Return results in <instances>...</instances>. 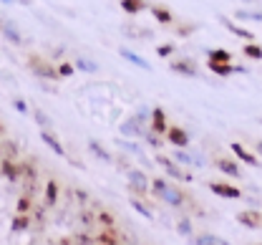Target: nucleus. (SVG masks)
Masks as SVG:
<instances>
[{
	"label": "nucleus",
	"instance_id": "obj_1",
	"mask_svg": "<svg viewBox=\"0 0 262 245\" xmlns=\"http://www.w3.org/2000/svg\"><path fill=\"white\" fill-rule=\"evenodd\" d=\"M151 190L162 197L164 202H169L171 208H182L184 205V195L177 187H171L166 179H151Z\"/></svg>",
	"mask_w": 262,
	"mask_h": 245
},
{
	"label": "nucleus",
	"instance_id": "obj_2",
	"mask_svg": "<svg viewBox=\"0 0 262 245\" xmlns=\"http://www.w3.org/2000/svg\"><path fill=\"white\" fill-rule=\"evenodd\" d=\"M209 190H212V195L225 197V200H239L242 197V192L234 185H227V182H209Z\"/></svg>",
	"mask_w": 262,
	"mask_h": 245
},
{
	"label": "nucleus",
	"instance_id": "obj_3",
	"mask_svg": "<svg viewBox=\"0 0 262 245\" xmlns=\"http://www.w3.org/2000/svg\"><path fill=\"white\" fill-rule=\"evenodd\" d=\"M157 165H159V167H164V172L171 177V179H179V182H192V177L187 175V172H182V170H179L171 159H166V157H162V154L157 157Z\"/></svg>",
	"mask_w": 262,
	"mask_h": 245
},
{
	"label": "nucleus",
	"instance_id": "obj_4",
	"mask_svg": "<svg viewBox=\"0 0 262 245\" xmlns=\"http://www.w3.org/2000/svg\"><path fill=\"white\" fill-rule=\"evenodd\" d=\"M166 139L171 141L174 147H179V149L189 147V134H187L182 127H169V129H166Z\"/></svg>",
	"mask_w": 262,
	"mask_h": 245
},
{
	"label": "nucleus",
	"instance_id": "obj_5",
	"mask_svg": "<svg viewBox=\"0 0 262 245\" xmlns=\"http://www.w3.org/2000/svg\"><path fill=\"white\" fill-rule=\"evenodd\" d=\"M232 154L239 159V162H245V165H250V167H260V162H257V157L252 154V152H247L239 141H232Z\"/></svg>",
	"mask_w": 262,
	"mask_h": 245
},
{
	"label": "nucleus",
	"instance_id": "obj_6",
	"mask_svg": "<svg viewBox=\"0 0 262 245\" xmlns=\"http://www.w3.org/2000/svg\"><path fill=\"white\" fill-rule=\"evenodd\" d=\"M121 134H124V137H141V134H144V121H141L139 116L124 121V124H121Z\"/></svg>",
	"mask_w": 262,
	"mask_h": 245
},
{
	"label": "nucleus",
	"instance_id": "obj_7",
	"mask_svg": "<svg viewBox=\"0 0 262 245\" xmlns=\"http://www.w3.org/2000/svg\"><path fill=\"white\" fill-rule=\"evenodd\" d=\"M260 220H262V215L257 210H242V212H237V222H242L245 228H260Z\"/></svg>",
	"mask_w": 262,
	"mask_h": 245
},
{
	"label": "nucleus",
	"instance_id": "obj_8",
	"mask_svg": "<svg viewBox=\"0 0 262 245\" xmlns=\"http://www.w3.org/2000/svg\"><path fill=\"white\" fill-rule=\"evenodd\" d=\"M31 69L40 76V78H58L61 73L53 69V66H48V64H43L40 58H31Z\"/></svg>",
	"mask_w": 262,
	"mask_h": 245
},
{
	"label": "nucleus",
	"instance_id": "obj_9",
	"mask_svg": "<svg viewBox=\"0 0 262 245\" xmlns=\"http://www.w3.org/2000/svg\"><path fill=\"white\" fill-rule=\"evenodd\" d=\"M129 179H131V187H134L136 192H146V190H149V177L144 175L141 170H131Z\"/></svg>",
	"mask_w": 262,
	"mask_h": 245
},
{
	"label": "nucleus",
	"instance_id": "obj_10",
	"mask_svg": "<svg viewBox=\"0 0 262 245\" xmlns=\"http://www.w3.org/2000/svg\"><path fill=\"white\" fill-rule=\"evenodd\" d=\"M151 129H154V132H166V129H169L166 114H164V109H159V106L151 111Z\"/></svg>",
	"mask_w": 262,
	"mask_h": 245
},
{
	"label": "nucleus",
	"instance_id": "obj_11",
	"mask_svg": "<svg viewBox=\"0 0 262 245\" xmlns=\"http://www.w3.org/2000/svg\"><path fill=\"white\" fill-rule=\"evenodd\" d=\"M40 139L46 141V144H48V147H51V149H53V152H56L58 157H66V149L61 147V141L56 139V137H53V134H51L48 129H43V132H40Z\"/></svg>",
	"mask_w": 262,
	"mask_h": 245
},
{
	"label": "nucleus",
	"instance_id": "obj_12",
	"mask_svg": "<svg viewBox=\"0 0 262 245\" xmlns=\"http://www.w3.org/2000/svg\"><path fill=\"white\" fill-rule=\"evenodd\" d=\"M0 172L8 177L10 182H18V165H15L10 157H5V159H3V167H0Z\"/></svg>",
	"mask_w": 262,
	"mask_h": 245
},
{
	"label": "nucleus",
	"instance_id": "obj_13",
	"mask_svg": "<svg viewBox=\"0 0 262 245\" xmlns=\"http://www.w3.org/2000/svg\"><path fill=\"white\" fill-rule=\"evenodd\" d=\"M214 165H217V170H220V172H225V175L239 177V167H237V162H232V159H217Z\"/></svg>",
	"mask_w": 262,
	"mask_h": 245
},
{
	"label": "nucleus",
	"instance_id": "obj_14",
	"mask_svg": "<svg viewBox=\"0 0 262 245\" xmlns=\"http://www.w3.org/2000/svg\"><path fill=\"white\" fill-rule=\"evenodd\" d=\"M220 21H222V26H225V28H227L229 33L239 35V38H245V40H255V38H252V33H250V31H245V28H239V26H234V23H232V21H227V18H225V15H222V18H220Z\"/></svg>",
	"mask_w": 262,
	"mask_h": 245
},
{
	"label": "nucleus",
	"instance_id": "obj_15",
	"mask_svg": "<svg viewBox=\"0 0 262 245\" xmlns=\"http://www.w3.org/2000/svg\"><path fill=\"white\" fill-rule=\"evenodd\" d=\"M121 56H124L126 61H131L134 66H139V69H144V71H151V66H149V61H144L141 56H136V53H131L129 48H121Z\"/></svg>",
	"mask_w": 262,
	"mask_h": 245
},
{
	"label": "nucleus",
	"instance_id": "obj_16",
	"mask_svg": "<svg viewBox=\"0 0 262 245\" xmlns=\"http://www.w3.org/2000/svg\"><path fill=\"white\" fill-rule=\"evenodd\" d=\"M171 71H174V73H182V76H199V71L194 69V64H187V61L171 64Z\"/></svg>",
	"mask_w": 262,
	"mask_h": 245
},
{
	"label": "nucleus",
	"instance_id": "obj_17",
	"mask_svg": "<svg viewBox=\"0 0 262 245\" xmlns=\"http://www.w3.org/2000/svg\"><path fill=\"white\" fill-rule=\"evenodd\" d=\"M3 33H5V38H8L10 43H15V46L23 43V35L18 33V28H15L13 23H3Z\"/></svg>",
	"mask_w": 262,
	"mask_h": 245
},
{
	"label": "nucleus",
	"instance_id": "obj_18",
	"mask_svg": "<svg viewBox=\"0 0 262 245\" xmlns=\"http://www.w3.org/2000/svg\"><path fill=\"white\" fill-rule=\"evenodd\" d=\"M96 245H119V235L114 233V228H106L96 238Z\"/></svg>",
	"mask_w": 262,
	"mask_h": 245
},
{
	"label": "nucleus",
	"instance_id": "obj_19",
	"mask_svg": "<svg viewBox=\"0 0 262 245\" xmlns=\"http://www.w3.org/2000/svg\"><path fill=\"white\" fill-rule=\"evenodd\" d=\"M89 149H91V154H96L98 159H101V162H106V165H111V154H108V152H106V149H103V147H101V144H98V141H89Z\"/></svg>",
	"mask_w": 262,
	"mask_h": 245
},
{
	"label": "nucleus",
	"instance_id": "obj_20",
	"mask_svg": "<svg viewBox=\"0 0 262 245\" xmlns=\"http://www.w3.org/2000/svg\"><path fill=\"white\" fill-rule=\"evenodd\" d=\"M58 202V182H48V187H46V205H56Z\"/></svg>",
	"mask_w": 262,
	"mask_h": 245
},
{
	"label": "nucleus",
	"instance_id": "obj_21",
	"mask_svg": "<svg viewBox=\"0 0 262 245\" xmlns=\"http://www.w3.org/2000/svg\"><path fill=\"white\" fill-rule=\"evenodd\" d=\"M26 228H31V217H28V212H18V217L13 220V230L18 233V230H26Z\"/></svg>",
	"mask_w": 262,
	"mask_h": 245
},
{
	"label": "nucleus",
	"instance_id": "obj_22",
	"mask_svg": "<svg viewBox=\"0 0 262 245\" xmlns=\"http://www.w3.org/2000/svg\"><path fill=\"white\" fill-rule=\"evenodd\" d=\"M121 8H124L126 13H139V10L146 8V3H144V0H121Z\"/></svg>",
	"mask_w": 262,
	"mask_h": 245
},
{
	"label": "nucleus",
	"instance_id": "obj_23",
	"mask_svg": "<svg viewBox=\"0 0 262 245\" xmlns=\"http://www.w3.org/2000/svg\"><path fill=\"white\" fill-rule=\"evenodd\" d=\"M174 159H177V162H182V165H202V162H196L192 154H187V152H184V149H179V147H177V152H174Z\"/></svg>",
	"mask_w": 262,
	"mask_h": 245
},
{
	"label": "nucleus",
	"instance_id": "obj_24",
	"mask_svg": "<svg viewBox=\"0 0 262 245\" xmlns=\"http://www.w3.org/2000/svg\"><path fill=\"white\" fill-rule=\"evenodd\" d=\"M209 61H214V64H232V56L227 51H209Z\"/></svg>",
	"mask_w": 262,
	"mask_h": 245
},
{
	"label": "nucleus",
	"instance_id": "obj_25",
	"mask_svg": "<svg viewBox=\"0 0 262 245\" xmlns=\"http://www.w3.org/2000/svg\"><path fill=\"white\" fill-rule=\"evenodd\" d=\"M194 245H227V243L220 240V238H214V235H199L194 240Z\"/></svg>",
	"mask_w": 262,
	"mask_h": 245
},
{
	"label": "nucleus",
	"instance_id": "obj_26",
	"mask_svg": "<svg viewBox=\"0 0 262 245\" xmlns=\"http://www.w3.org/2000/svg\"><path fill=\"white\" fill-rule=\"evenodd\" d=\"M131 208L139 212L141 217H146V220H151V217H154V212L149 210V208H144V205H141V200H131Z\"/></svg>",
	"mask_w": 262,
	"mask_h": 245
},
{
	"label": "nucleus",
	"instance_id": "obj_27",
	"mask_svg": "<svg viewBox=\"0 0 262 245\" xmlns=\"http://www.w3.org/2000/svg\"><path fill=\"white\" fill-rule=\"evenodd\" d=\"M245 56H247V58H257V61H260L262 58V48L260 46H255V43H247V46H245Z\"/></svg>",
	"mask_w": 262,
	"mask_h": 245
},
{
	"label": "nucleus",
	"instance_id": "obj_28",
	"mask_svg": "<svg viewBox=\"0 0 262 245\" xmlns=\"http://www.w3.org/2000/svg\"><path fill=\"white\" fill-rule=\"evenodd\" d=\"M151 13H154V18H157L159 23H171V13H169V10H164V8H151Z\"/></svg>",
	"mask_w": 262,
	"mask_h": 245
},
{
	"label": "nucleus",
	"instance_id": "obj_29",
	"mask_svg": "<svg viewBox=\"0 0 262 245\" xmlns=\"http://www.w3.org/2000/svg\"><path fill=\"white\" fill-rule=\"evenodd\" d=\"M237 18H242V21H260L262 23V13H255V10H237Z\"/></svg>",
	"mask_w": 262,
	"mask_h": 245
},
{
	"label": "nucleus",
	"instance_id": "obj_30",
	"mask_svg": "<svg viewBox=\"0 0 262 245\" xmlns=\"http://www.w3.org/2000/svg\"><path fill=\"white\" fill-rule=\"evenodd\" d=\"M76 66H78L81 71H89V73H94V71L98 69L94 61H86V58H78V61H76Z\"/></svg>",
	"mask_w": 262,
	"mask_h": 245
},
{
	"label": "nucleus",
	"instance_id": "obj_31",
	"mask_svg": "<svg viewBox=\"0 0 262 245\" xmlns=\"http://www.w3.org/2000/svg\"><path fill=\"white\" fill-rule=\"evenodd\" d=\"M96 220L103 225V228H114V215H108V212H98Z\"/></svg>",
	"mask_w": 262,
	"mask_h": 245
},
{
	"label": "nucleus",
	"instance_id": "obj_32",
	"mask_svg": "<svg viewBox=\"0 0 262 245\" xmlns=\"http://www.w3.org/2000/svg\"><path fill=\"white\" fill-rule=\"evenodd\" d=\"M33 116H35V121H38V124H40L43 129H46V127L51 124V119H48V116H46V114H43L40 109H35V111H33Z\"/></svg>",
	"mask_w": 262,
	"mask_h": 245
},
{
	"label": "nucleus",
	"instance_id": "obj_33",
	"mask_svg": "<svg viewBox=\"0 0 262 245\" xmlns=\"http://www.w3.org/2000/svg\"><path fill=\"white\" fill-rule=\"evenodd\" d=\"M28 210H31V197L23 195V197L18 200V212H28Z\"/></svg>",
	"mask_w": 262,
	"mask_h": 245
},
{
	"label": "nucleus",
	"instance_id": "obj_34",
	"mask_svg": "<svg viewBox=\"0 0 262 245\" xmlns=\"http://www.w3.org/2000/svg\"><path fill=\"white\" fill-rule=\"evenodd\" d=\"M144 139L149 141V144H151L154 149H159V147H162V139L157 137V132H154V134H151V132H149V134H144Z\"/></svg>",
	"mask_w": 262,
	"mask_h": 245
},
{
	"label": "nucleus",
	"instance_id": "obj_35",
	"mask_svg": "<svg viewBox=\"0 0 262 245\" xmlns=\"http://www.w3.org/2000/svg\"><path fill=\"white\" fill-rule=\"evenodd\" d=\"M177 230H179L182 235H192V225H189V220H182V222L177 225Z\"/></svg>",
	"mask_w": 262,
	"mask_h": 245
},
{
	"label": "nucleus",
	"instance_id": "obj_36",
	"mask_svg": "<svg viewBox=\"0 0 262 245\" xmlns=\"http://www.w3.org/2000/svg\"><path fill=\"white\" fill-rule=\"evenodd\" d=\"M76 243L78 245H96V240H94L91 235H86V233H83V235H78V238H76Z\"/></svg>",
	"mask_w": 262,
	"mask_h": 245
},
{
	"label": "nucleus",
	"instance_id": "obj_37",
	"mask_svg": "<svg viewBox=\"0 0 262 245\" xmlns=\"http://www.w3.org/2000/svg\"><path fill=\"white\" fill-rule=\"evenodd\" d=\"M3 152H5V154L13 159V157L18 154V147H15V144H3Z\"/></svg>",
	"mask_w": 262,
	"mask_h": 245
},
{
	"label": "nucleus",
	"instance_id": "obj_38",
	"mask_svg": "<svg viewBox=\"0 0 262 245\" xmlns=\"http://www.w3.org/2000/svg\"><path fill=\"white\" fill-rule=\"evenodd\" d=\"M13 106H15L20 114H28V106H26V101H23V99H15V101H13Z\"/></svg>",
	"mask_w": 262,
	"mask_h": 245
},
{
	"label": "nucleus",
	"instance_id": "obj_39",
	"mask_svg": "<svg viewBox=\"0 0 262 245\" xmlns=\"http://www.w3.org/2000/svg\"><path fill=\"white\" fill-rule=\"evenodd\" d=\"M58 73H61V76H71V73H73V66H71V64H61Z\"/></svg>",
	"mask_w": 262,
	"mask_h": 245
},
{
	"label": "nucleus",
	"instance_id": "obj_40",
	"mask_svg": "<svg viewBox=\"0 0 262 245\" xmlns=\"http://www.w3.org/2000/svg\"><path fill=\"white\" fill-rule=\"evenodd\" d=\"M119 144H121V147H124V149H131V152H134V154H139V147H136V144H131V141H119Z\"/></svg>",
	"mask_w": 262,
	"mask_h": 245
},
{
	"label": "nucleus",
	"instance_id": "obj_41",
	"mask_svg": "<svg viewBox=\"0 0 262 245\" xmlns=\"http://www.w3.org/2000/svg\"><path fill=\"white\" fill-rule=\"evenodd\" d=\"M169 53H174V46H162L159 48V56H169Z\"/></svg>",
	"mask_w": 262,
	"mask_h": 245
},
{
	"label": "nucleus",
	"instance_id": "obj_42",
	"mask_svg": "<svg viewBox=\"0 0 262 245\" xmlns=\"http://www.w3.org/2000/svg\"><path fill=\"white\" fill-rule=\"evenodd\" d=\"M76 197H78L81 202H89V195H86L83 190H76Z\"/></svg>",
	"mask_w": 262,
	"mask_h": 245
},
{
	"label": "nucleus",
	"instance_id": "obj_43",
	"mask_svg": "<svg viewBox=\"0 0 262 245\" xmlns=\"http://www.w3.org/2000/svg\"><path fill=\"white\" fill-rule=\"evenodd\" d=\"M81 220H83V225H91L94 222V215H81Z\"/></svg>",
	"mask_w": 262,
	"mask_h": 245
},
{
	"label": "nucleus",
	"instance_id": "obj_44",
	"mask_svg": "<svg viewBox=\"0 0 262 245\" xmlns=\"http://www.w3.org/2000/svg\"><path fill=\"white\" fill-rule=\"evenodd\" d=\"M257 152H260V154H262V141H257Z\"/></svg>",
	"mask_w": 262,
	"mask_h": 245
},
{
	"label": "nucleus",
	"instance_id": "obj_45",
	"mask_svg": "<svg viewBox=\"0 0 262 245\" xmlns=\"http://www.w3.org/2000/svg\"><path fill=\"white\" fill-rule=\"evenodd\" d=\"M61 243H63V245H73V243H71V240H61Z\"/></svg>",
	"mask_w": 262,
	"mask_h": 245
},
{
	"label": "nucleus",
	"instance_id": "obj_46",
	"mask_svg": "<svg viewBox=\"0 0 262 245\" xmlns=\"http://www.w3.org/2000/svg\"><path fill=\"white\" fill-rule=\"evenodd\" d=\"M3 3H15V0H3Z\"/></svg>",
	"mask_w": 262,
	"mask_h": 245
},
{
	"label": "nucleus",
	"instance_id": "obj_47",
	"mask_svg": "<svg viewBox=\"0 0 262 245\" xmlns=\"http://www.w3.org/2000/svg\"><path fill=\"white\" fill-rule=\"evenodd\" d=\"M247 3H257V0H247Z\"/></svg>",
	"mask_w": 262,
	"mask_h": 245
},
{
	"label": "nucleus",
	"instance_id": "obj_48",
	"mask_svg": "<svg viewBox=\"0 0 262 245\" xmlns=\"http://www.w3.org/2000/svg\"><path fill=\"white\" fill-rule=\"evenodd\" d=\"M0 152H3V147H0Z\"/></svg>",
	"mask_w": 262,
	"mask_h": 245
},
{
	"label": "nucleus",
	"instance_id": "obj_49",
	"mask_svg": "<svg viewBox=\"0 0 262 245\" xmlns=\"http://www.w3.org/2000/svg\"><path fill=\"white\" fill-rule=\"evenodd\" d=\"M260 124H262V119H260Z\"/></svg>",
	"mask_w": 262,
	"mask_h": 245
}]
</instances>
